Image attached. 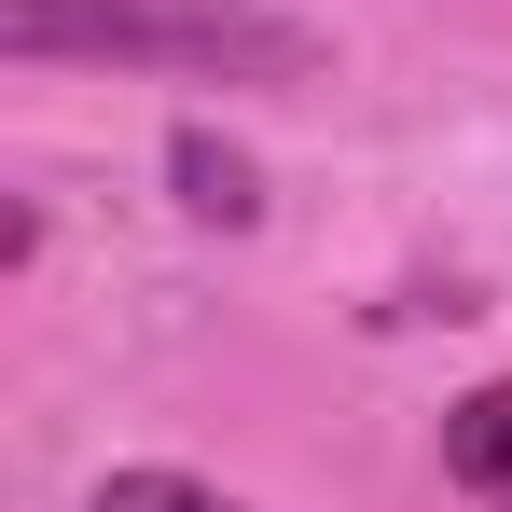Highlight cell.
I'll return each mask as SVG.
<instances>
[{"label": "cell", "mask_w": 512, "mask_h": 512, "mask_svg": "<svg viewBox=\"0 0 512 512\" xmlns=\"http://www.w3.org/2000/svg\"><path fill=\"white\" fill-rule=\"evenodd\" d=\"M0 56L139 84H319V28L277 0H0Z\"/></svg>", "instance_id": "cell-1"}, {"label": "cell", "mask_w": 512, "mask_h": 512, "mask_svg": "<svg viewBox=\"0 0 512 512\" xmlns=\"http://www.w3.org/2000/svg\"><path fill=\"white\" fill-rule=\"evenodd\" d=\"M443 485L512 512V374H485L471 402H443Z\"/></svg>", "instance_id": "cell-2"}, {"label": "cell", "mask_w": 512, "mask_h": 512, "mask_svg": "<svg viewBox=\"0 0 512 512\" xmlns=\"http://www.w3.org/2000/svg\"><path fill=\"white\" fill-rule=\"evenodd\" d=\"M167 180H180V208L222 222V236H250V222H263V167L236 153V139H208V125H180V139H167Z\"/></svg>", "instance_id": "cell-3"}, {"label": "cell", "mask_w": 512, "mask_h": 512, "mask_svg": "<svg viewBox=\"0 0 512 512\" xmlns=\"http://www.w3.org/2000/svg\"><path fill=\"white\" fill-rule=\"evenodd\" d=\"M84 512H236L208 471H167V457H139V471H97V499Z\"/></svg>", "instance_id": "cell-4"}]
</instances>
